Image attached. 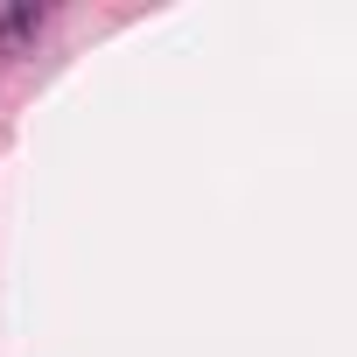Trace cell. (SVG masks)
Wrapping results in <instances>:
<instances>
[{
  "instance_id": "1",
  "label": "cell",
  "mask_w": 357,
  "mask_h": 357,
  "mask_svg": "<svg viewBox=\"0 0 357 357\" xmlns=\"http://www.w3.org/2000/svg\"><path fill=\"white\" fill-rule=\"evenodd\" d=\"M43 22H50V15H43V8H29V0H22V8H0V43H29Z\"/></svg>"
}]
</instances>
